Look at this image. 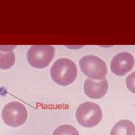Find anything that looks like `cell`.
I'll use <instances>...</instances> for the list:
<instances>
[{
	"label": "cell",
	"instance_id": "cell-1",
	"mask_svg": "<svg viewBox=\"0 0 135 135\" xmlns=\"http://www.w3.org/2000/svg\"><path fill=\"white\" fill-rule=\"evenodd\" d=\"M77 67L75 63L67 58L56 60L50 70L53 81L62 86H67L72 83L77 76Z\"/></svg>",
	"mask_w": 135,
	"mask_h": 135
},
{
	"label": "cell",
	"instance_id": "cell-2",
	"mask_svg": "<svg viewBox=\"0 0 135 135\" xmlns=\"http://www.w3.org/2000/svg\"><path fill=\"white\" fill-rule=\"evenodd\" d=\"M75 117L79 124L84 127L92 128L101 121L102 112L98 104L91 102H85L78 107Z\"/></svg>",
	"mask_w": 135,
	"mask_h": 135
},
{
	"label": "cell",
	"instance_id": "cell-3",
	"mask_svg": "<svg viewBox=\"0 0 135 135\" xmlns=\"http://www.w3.org/2000/svg\"><path fill=\"white\" fill-rule=\"evenodd\" d=\"M79 65L81 72L91 79H104L108 73L105 62L93 55L83 56L79 61Z\"/></svg>",
	"mask_w": 135,
	"mask_h": 135
},
{
	"label": "cell",
	"instance_id": "cell-4",
	"mask_svg": "<svg viewBox=\"0 0 135 135\" xmlns=\"http://www.w3.org/2000/svg\"><path fill=\"white\" fill-rule=\"evenodd\" d=\"M55 49L51 45H32L27 53V60L30 65L36 69L47 67L52 61Z\"/></svg>",
	"mask_w": 135,
	"mask_h": 135
},
{
	"label": "cell",
	"instance_id": "cell-5",
	"mask_svg": "<svg viewBox=\"0 0 135 135\" xmlns=\"http://www.w3.org/2000/svg\"><path fill=\"white\" fill-rule=\"evenodd\" d=\"M2 117L4 123L7 126L17 127L25 122L27 118V109L19 102H11L3 108Z\"/></svg>",
	"mask_w": 135,
	"mask_h": 135
},
{
	"label": "cell",
	"instance_id": "cell-6",
	"mask_svg": "<svg viewBox=\"0 0 135 135\" xmlns=\"http://www.w3.org/2000/svg\"><path fill=\"white\" fill-rule=\"evenodd\" d=\"M134 64L133 56L130 53L123 52L114 55L110 64L112 72L116 75L122 76L130 72Z\"/></svg>",
	"mask_w": 135,
	"mask_h": 135
},
{
	"label": "cell",
	"instance_id": "cell-7",
	"mask_svg": "<svg viewBox=\"0 0 135 135\" xmlns=\"http://www.w3.org/2000/svg\"><path fill=\"white\" fill-rule=\"evenodd\" d=\"M108 82L107 79L96 82L90 79L85 80L84 83V92L88 97L99 99L104 97L108 90Z\"/></svg>",
	"mask_w": 135,
	"mask_h": 135
},
{
	"label": "cell",
	"instance_id": "cell-8",
	"mask_svg": "<svg viewBox=\"0 0 135 135\" xmlns=\"http://www.w3.org/2000/svg\"><path fill=\"white\" fill-rule=\"evenodd\" d=\"M16 45H0V69L11 68L15 61L13 49Z\"/></svg>",
	"mask_w": 135,
	"mask_h": 135
},
{
	"label": "cell",
	"instance_id": "cell-9",
	"mask_svg": "<svg viewBox=\"0 0 135 135\" xmlns=\"http://www.w3.org/2000/svg\"><path fill=\"white\" fill-rule=\"evenodd\" d=\"M110 135H135V126L130 120H120L113 127Z\"/></svg>",
	"mask_w": 135,
	"mask_h": 135
},
{
	"label": "cell",
	"instance_id": "cell-10",
	"mask_svg": "<svg viewBox=\"0 0 135 135\" xmlns=\"http://www.w3.org/2000/svg\"><path fill=\"white\" fill-rule=\"evenodd\" d=\"M52 135H79V133L76 128L72 126L64 124L57 127Z\"/></svg>",
	"mask_w": 135,
	"mask_h": 135
},
{
	"label": "cell",
	"instance_id": "cell-11",
	"mask_svg": "<svg viewBox=\"0 0 135 135\" xmlns=\"http://www.w3.org/2000/svg\"><path fill=\"white\" fill-rule=\"evenodd\" d=\"M126 85L127 89L130 92L135 93V71L127 77Z\"/></svg>",
	"mask_w": 135,
	"mask_h": 135
}]
</instances>
